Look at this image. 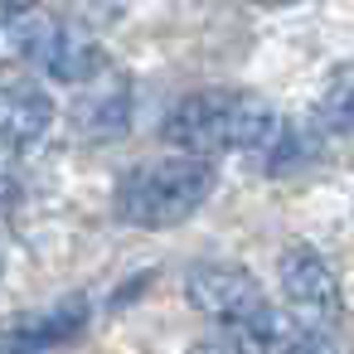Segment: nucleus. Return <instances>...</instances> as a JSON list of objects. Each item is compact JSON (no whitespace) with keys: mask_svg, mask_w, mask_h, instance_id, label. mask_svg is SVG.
I'll use <instances>...</instances> for the list:
<instances>
[{"mask_svg":"<svg viewBox=\"0 0 354 354\" xmlns=\"http://www.w3.org/2000/svg\"><path fill=\"white\" fill-rule=\"evenodd\" d=\"M160 136L170 151H180L185 160H204V165L223 151H243V156H262L277 170L291 151V127L262 97L238 93V88H204V93L180 97Z\"/></svg>","mask_w":354,"mask_h":354,"instance_id":"obj_1","label":"nucleus"},{"mask_svg":"<svg viewBox=\"0 0 354 354\" xmlns=\"http://www.w3.org/2000/svg\"><path fill=\"white\" fill-rule=\"evenodd\" d=\"M185 301L209 315L223 339H233L243 354H281L291 325L281 320V310L267 301L262 281L248 267L233 262H199L185 277Z\"/></svg>","mask_w":354,"mask_h":354,"instance_id":"obj_2","label":"nucleus"},{"mask_svg":"<svg viewBox=\"0 0 354 354\" xmlns=\"http://www.w3.org/2000/svg\"><path fill=\"white\" fill-rule=\"evenodd\" d=\"M0 54L49 73L54 83H97L107 73L102 44L44 10H0Z\"/></svg>","mask_w":354,"mask_h":354,"instance_id":"obj_3","label":"nucleus"},{"mask_svg":"<svg viewBox=\"0 0 354 354\" xmlns=\"http://www.w3.org/2000/svg\"><path fill=\"white\" fill-rule=\"evenodd\" d=\"M209 194H214V165L185 160V156L151 160V165H136L131 175H122L117 218L131 228H175L189 214H199Z\"/></svg>","mask_w":354,"mask_h":354,"instance_id":"obj_4","label":"nucleus"},{"mask_svg":"<svg viewBox=\"0 0 354 354\" xmlns=\"http://www.w3.org/2000/svg\"><path fill=\"white\" fill-rule=\"evenodd\" d=\"M277 277H281V296H286V310H291L296 330L325 335L330 325H339V315H344V291H339V277H335V267L325 262L320 248H310V243H286V248L277 252Z\"/></svg>","mask_w":354,"mask_h":354,"instance_id":"obj_5","label":"nucleus"},{"mask_svg":"<svg viewBox=\"0 0 354 354\" xmlns=\"http://www.w3.org/2000/svg\"><path fill=\"white\" fill-rule=\"evenodd\" d=\"M54 122V102L35 83H0V146L25 151L35 146Z\"/></svg>","mask_w":354,"mask_h":354,"instance_id":"obj_6","label":"nucleus"},{"mask_svg":"<svg viewBox=\"0 0 354 354\" xmlns=\"http://www.w3.org/2000/svg\"><path fill=\"white\" fill-rule=\"evenodd\" d=\"M73 122L88 131V136H117L127 122H131V97L127 88H102L93 97H83L73 107Z\"/></svg>","mask_w":354,"mask_h":354,"instance_id":"obj_7","label":"nucleus"},{"mask_svg":"<svg viewBox=\"0 0 354 354\" xmlns=\"http://www.w3.org/2000/svg\"><path fill=\"white\" fill-rule=\"evenodd\" d=\"M315 127L325 136H354V64L325 83V93L315 102Z\"/></svg>","mask_w":354,"mask_h":354,"instance_id":"obj_8","label":"nucleus"},{"mask_svg":"<svg viewBox=\"0 0 354 354\" xmlns=\"http://www.w3.org/2000/svg\"><path fill=\"white\" fill-rule=\"evenodd\" d=\"M281 354H335V344H330V335H315V330H296L291 325Z\"/></svg>","mask_w":354,"mask_h":354,"instance_id":"obj_9","label":"nucleus"},{"mask_svg":"<svg viewBox=\"0 0 354 354\" xmlns=\"http://www.w3.org/2000/svg\"><path fill=\"white\" fill-rule=\"evenodd\" d=\"M185 354H243L233 339H223V335H204V339H194Z\"/></svg>","mask_w":354,"mask_h":354,"instance_id":"obj_10","label":"nucleus"},{"mask_svg":"<svg viewBox=\"0 0 354 354\" xmlns=\"http://www.w3.org/2000/svg\"><path fill=\"white\" fill-rule=\"evenodd\" d=\"M10 199V175H6V165H0V204Z\"/></svg>","mask_w":354,"mask_h":354,"instance_id":"obj_11","label":"nucleus"},{"mask_svg":"<svg viewBox=\"0 0 354 354\" xmlns=\"http://www.w3.org/2000/svg\"><path fill=\"white\" fill-rule=\"evenodd\" d=\"M0 272H6V248H0Z\"/></svg>","mask_w":354,"mask_h":354,"instance_id":"obj_12","label":"nucleus"}]
</instances>
